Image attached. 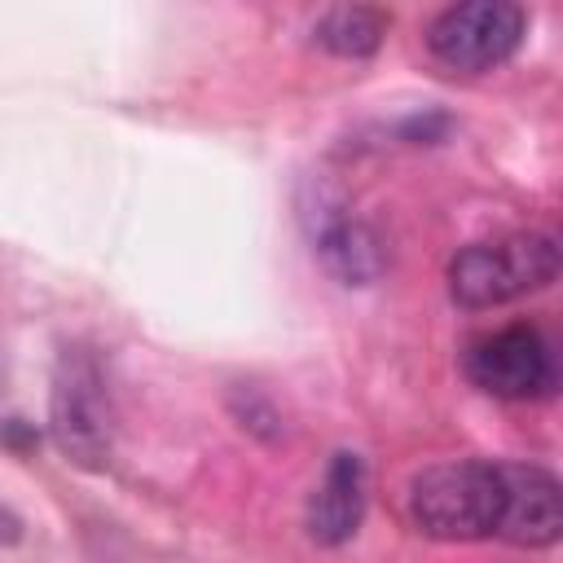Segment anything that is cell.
Masks as SVG:
<instances>
[{
    "instance_id": "obj_1",
    "label": "cell",
    "mask_w": 563,
    "mask_h": 563,
    "mask_svg": "<svg viewBox=\"0 0 563 563\" xmlns=\"http://www.w3.org/2000/svg\"><path fill=\"white\" fill-rule=\"evenodd\" d=\"M409 519L435 541H484L501 523V462H435L409 479Z\"/></svg>"
},
{
    "instance_id": "obj_2",
    "label": "cell",
    "mask_w": 563,
    "mask_h": 563,
    "mask_svg": "<svg viewBox=\"0 0 563 563\" xmlns=\"http://www.w3.org/2000/svg\"><path fill=\"white\" fill-rule=\"evenodd\" d=\"M559 277V242L550 233H501L471 242L449 264V295L462 308H497L545 290Z\"/></svg>"
},
{
    "instance_id": "obj_3",
    "label": "cell",
    "mask_w": 563,
    "mask_h": 563,
    "mask_svg": "<svg viewBox=\"0 0 563 563\" xmlns=\"http://www.w3.org/2000/svg\"><path fill=\"white\" fill-rule=\"evenodd\" d=\"M528 18L510 0H471V4H449L431 26H427V48L440 66L457 75H484L506 66L519 44H523Z\"/></svg>"
},
{
    "instance_id": "obj_4",
    "label": "cell",
    "mask_w": 563,
    "mask_h": 563,
    "mask_svg": "<svg viewBox=\"0 0 563 563\" xmlns=\"http://www.w3.org/2000/svg\"><path fill=\"white\" fill-rule=\"evenodd\" d=\"M48 409H53V435L70 462H79V466H106L110 462L114 409H110L106 374L84 347H70L57 361Z\"/></svg>"
},
{
    "instance_id": "obj_5",
    "label": "cell",
    "mask_w": 563,
    "mask_h": 563,
    "mask_svg": "<svg viewBox=\"0 0 563 563\" xmlns=\"http://www.w3.org/2000/svg\"><path fill=\"white\" fill-rule=\"evenodd\" d=\"M462 369L479 391H488L497 400L550 396L554 378H559L550 339L528 321H515V325H501V330L475 339L462 356Z\"/></svg>"
},
{
    "instance_id": "obj_6",
    "label": "cell",
    "mask_w": 563,
    "mask_h": 563,
    "mask_svg": "<svg viewBox=\"0 0 563 563\" xmlns=\"http://www.w3.org/2000/svg\"><path fill=\"white\" fill-rule=\"evenodd\" d=\"M497 537L510 545L545 550L563 537V493L545 466L501 462V523Z\"/></svg>"
},
{
    "instance_id": "obj_7",
    "label": "cell",
    "mask_w": 563,
    "mask_h": 563,
    "mask_svg": "<svg viewBox=\"0 0 563 563\" xmlns=\"http://www.w3.org/2000/svg\"><path fill=\"white\" fill-rule=\"evenodd\" d=\"M369 501V475L356 453H334L321 484L308 497V532L321 545H343L356 537Z\"/></svg>"
},
{
    "instance_id": "obj_8",
    "label": "cell",
    "mask_w": 563,
    "mask_h": 563,
    "mask_svg": "<svg viewBox=\"0 0 563 563\" xmlns=\"http://www.w3.org/2000/svg\"><path fill=\"white\" fill-rule=\"evenodd\" d=\"M391 18L383 9H369V4H339L330 13H321L317 22V44L339 53V57H369L383 35H387Z\"/></svg>"
},
{
    "instance_id": "obj_9",
    "label": "cell",
    "mask_w": 563,
    "mask_h": 563,
    "mask_svg": "<svg viewBox=\"0 0 563 563\" xmlns=\"http://www.w3.org/2000/svg\"><path fill=\"white\" fill-rule=\"evenodd\" d=\"M321 255L330 264L334 277H343L347 286H365L378 277L383 268V251H378V238L356 224V220H334L325 233H321Z\"/></svg>"
}]
</instances>
